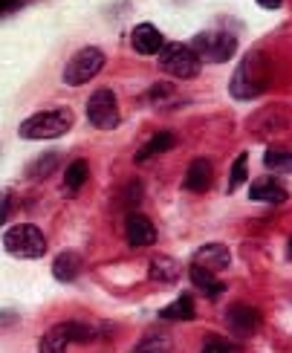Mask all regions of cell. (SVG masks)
<instances>
[{
    "label": "cell",
    "instance_id": "obj_1",
    "mask_svg": "<svg viewBox=\"0 0 292 353\" xmlns=\"http://www.w3.org/2000/svg\"><path fill=\"white\" fill-rule=\"evenodd\" d=\"M70 128H72V113L67 108H55V110L29 116L21 125V137L23 139H55V137H64Z\"/></svg>",
    "mask_w": 292,
    "mask_h": 353
},
{
    "label": "cell",
    "instance_id": "obj_2",
    "mask_svg": "<svg viewBox=\"0 0 292 353\" xmlns=\"http://www.w3.org/2000/svg\"><path fill=\"white\" fill-rule=\"evenodd\" d=\"M3 246L6 252L14 255V258H41L47 252V238H43V232L38 226H12L6 234H3Z\"/></svg>",
    "mask_w": 292,
    "mask_h": 353
},
{
    "label": "cell",
    "instance_id": "obj_3",
    "mask_svg": "<svg viewBox=\"0 0 292 353\" xmlns=\"http://www.w3.org/2000/svg\"><path fill=\"white\" fill-rule=\"evenodd\" d=\"M159 67L174 79H194L200 72V55L188 43H165L159 50Z\"/></svg>",
    "mask_w": 292,
    "mask_h": 353
},
{
    "label": "cell",
    "instance_id": "obj_4",
    "mask_svg": "<svg viewBox=\"0 0 292 353\" xmlns=\"http://www.w3.org/2000/svg\"><path fill=\"white\" fill-rule=\"evenodd\" d=\"M93 339V327L81 325V321H64L55 325L43 333L41 339V353H67L70 342H90Z\"/></svg>",
    "mask_w": 292,
    "mask_h": 353
},
{
    "label": "cell",
    "instance_id": "obj_5",
    "mask_svg": "<svg viewBox=\"0 0 292 353\" xmlns=\"http://www.w3.org/2000/svg\"><path fill=\"white\" fill-rule=\"evenodd\" d=\"M105 67V52L96 50V47H84L79 50L76 55L67 61V70H64V81L79 87V84H87L90 79L98 76V70Z\"/></svg>",
    "mask_w": 292,
    "mask_h": 353
},
{
    "label": "cell",
    "instance_id": "obj_6",
    "mask_svg": "<svg viewBox=\"0 0 292 353\" xmlns=\"http://www.w3.org/2000/svg\"><path fill=\"white\" fill-rule=\"evenodd\" d=\"M200 58H206V61H229L231 55L238 50V41L226 35V32H200L194 38V47H191Z\"/></svg>",
    "mask_w": 292,
    "mask_h": 353
},
{
    "label": "cell",
    "instance_id": "obj_7",
    "mask_svg": "<svg viewBox=\"0 0 292 353\" xmlns=\"http://www.w3.org/2000/svg\"><path fill=\"white\" fill-rule=\"evenodd\" d=\"M87 119L105 130L119 125V105H116L113 90H96L90 96V101H87Z\"/></svg>",
    "mask_w": 292,
    "mask_h": 353
},
{
    "label": "cell",
    "instance_id": "obj_8",
    "mask_svg": "<svg viewBox=\"0 0 292 353\" xmlns=\"http://www.w3.org/2000/svg\"><path fill=\"white\" fill-rule=\"evenodd\" d=\"M260 87H264V76L258 72V58H249V61H243L235 72V79H231V96L235 99H252L260 93Z\"/></svg>",
    "mask_w": 292,
    "mask_h": 353
},
{
    "label": "cell",
    "instance_id": "obj_9",
    "mask_svg": "<svg viewBox=\"0 0 292 353\" xmlns=\"http://www.w3.org/2000/svg\"><path fill=\"white\" fill-rule=\"evenodd\" d=\"M260 325V316L255 307H246V304H231L229 307V327L235 330L238 336H249L255 333Z\"/></svg>",
    "mask_w": 292,
    "mask_h": 353
},
{
    "label": "cell",
    "instance_id": "obj_10",
    "mask_svg": "<svg viewBox=\"0 0 292 353\" xmlns=\"http://www.w3.org/2000/svg\"><path fill=\"white\" fill-rule=\"evenodd\" d=\"M130 41H134V50L142 52V55H154L165 47V41H163V32L154 26V23H139L134 29V35H130Z\"/></svg>",
    "mask_w": 292,
    "mask_h": 353
},
{
    "label": "cell",
    "instance_id": "obj_11",
    "mask_svg": "<svg viewBox=\"0 0 292 353\" xmlns=\"http://www.w3.org/2000/svg\"><path fill=\"white\" fill-rule=\"evenodd\" d=\"M125 234H127V243H130V246H151V243L156 241L154 223H151L148 217H142V214H130V217H127Z\"/></svg>",
    "mask_w": 292,
    "mask_h": 353
},
{
    "label": "cell",
    "instance_id": "obj_12",
    "mask_svg": "<svg viewBox=\"0 0 292 353\" xmlns=\"http://www.w3.org/2000/svg\"><path fill=\"white\" fill-rule=\"evenodd\" d=\"M229 261H231V255H229V249H226L223 243H209V246H202L200 252L194 255V263H197V267L209 270V272L226 270V267H229Z\"/></svg>",
    "mask_w": 292,
    "mask_h": 353
},
{
    "label": "cell",
    "instance_id": "obj_13",
    "mask_svg": "<svg viewBox=\"0 0 292 353\" xmlns=\"http://www.w3.org/2000/svg\"><path fill=\"white\" fill-rule=\"evenodd\" d=\"M249 197H252L255 203H272V205H278V203L286 200V191H284L278 183H275L272 176H260V180L252 183Z\"/></svg>",
    "mask_w": 292,
    "mask_h": 353
},
{
    "label": "cell",
    "instance_id": "obj_14",
    "mask_svg": "<svg viewBox=\"0 0 292 353\" xmlns=\"http://www.w3.org/2000/svg\"><path fill=\"white\" fill-rule=\"evenodd\" d=\"M211 176H214V168H211L209 159H194L185 171V188L188 191H206L211 185Z\"/></svg>",
    "mask_w": 292,
    "mask_h": 353
},
{
    "label": "cell",
    "instance_id": "obj_15",
    "mask_svg": "<svg viewBox=\"0 0 292 353\" xmlns=\"http://www.w3.org/2000/svg\"><path fill=\"white\" fill-rule=\"evenodd\" d=\"M84 267V261L79 252H64V255H58L55 263H52V272L58 281H72V278L79 275V270Z\"/></svg>",
    "mask_w": 292,
    "mask_h": 353
},
{
    "label": "cell",
    "instance_id": "obj_16",
    "mask_svg": "<svg viewBox=\"0 0 292 353\" xmlns=\"http://www.w3.org/2000/svg\"><path fill=\"white\" fill-rule=\"evenodd\" d=\"M148 275L154 278V281L171 284V281H177V278H180V267H177V261H174V258H168V255H156V258L151 261Z\"/></svg>",
    "mask_w": 292,
    "mask_h": 353
},
{
    "label": "cell",
    "instance_id": "obj_17",
    "mask_svg": "<svg viewBox=\"0 0 292 353\" xmlns=\"http://www.w3.org/2000/svg\"><path fill=\"white\" fill-rule=\"evenodd\" d=\"M174 145H177V137H174L171 130H163V134H156V137L136 154V163H145V159H151V157H156V154H165V151L174 148Z\"/></svg>",
    "mask_w": 292,
    "mask_h": 353
},
{
    "label": "cell",
    "instance_id": "obj_18",
    "mask_svg": "<svg viewBox=\"0 0 292 353\" xmlns=\"http://www.w3.org/2000/svg\"><path fill=\"white\" fill-rule=\"evenodd\" d=\"M191 281L200 287V292H206L209 299H217L223 292V284L214 278V272H209V270H202V267H197V263H191Z\"/></svg>",
    "mask_w": 292,
    "mask_h": 353
},
{
    "label": "cell",
    "instance_id": "obj_19",
    "mask_svg": "<svg viewBox=\"0 0 292 353\" xmlns=\"http://www.w3.org/2000/svg\"><path fill=\"white\" fill-rule=\"evenodd\" d=\"M163 319H177V321H191L194 319V301L191 296H180L174 304L163 307V313H159Z\"/></svg>",
    "mask_w": 292,
    "mask_h": 353
},
{
    "label": "cell",
    "instance_id": "obj_20",
    "mask_svg": "<svg viewBox=\"0 0 292 353\" xmlns=\"http://www.w3.org/2000/svg\"><path fill=\"white\" fill-rule=\"evenodd\" d=\"M171 336L168 333H151L134 347V353H171Z\"/></svg>",
    "mask_w": 292,
    "mask_h": 353
},
{
    "label": "cell",
    "instance_id": "obj_21",
    "mask_svg": "<svg viewBox=\"0 0 292 353\" xmlns=\"http://www.w3.org/2000/svg\"><path fill=\"white\" fill-rule=\"evenodd\" d=\"M87 176H90V165L84 163V159H76L70 168H67V174H64V183H67V188L70 191H76V188H81L84 183H87Z\"/></svg>",
    "mask_w": 292,
    "mask_h": 353
},
{
    "label": "cell",
    "instance_id": "obj_22",
    "mask_svg": "<svg viewBox=\"0 0 292 353\" xmlns=\"http://www.w3.org/2000/svg\"><path fill=\"white\" fill-rule=\"evenodd\" d=\"M55 168H58V154H43L41 159H35V163L26 168V176H32V180H43V176H50Z\"/></svg>",
    "mask_w": 292,
    "mask_h": 353
},
{
    "label": "cell",
    "instance_id": "obj_23",
    "mask_svg": "<svg viewBox=\"0 0 292 353\" xmlns=\"http://www.w3.org/2000/svg\"><path fill=\"white\" fill-rule=\"evenodd\" d=\"M264 165H267L269 171H292V151H281V148L267 151Z\"/></svg>",
    "mask_w": 292,
    "mask_h": 353
},
{
    "label": "cell",
    "instance_id": "obj_24",
    "mask_svg": "<svg viewBox=\"0 0 292 353\" xmlns=\"http://www.w3.org/2000/svg\"><path fill=\"white\" fill-rule=\"evenodd\" d=\"M246 168H249V157L246 154H240L238 159H235V165H231V180H229V191H235L243 180H246Z\"/></svg>",
    "mask_w": 292,
    "mask_h": 353
},
{
    "label": "cell",
    "instance_id": "obj_25",
    "mask_svg": "<svg viewBox=\"0 0 292 353\" xmlns=\"http://www.w3.org/2000/svg\"><path fill=\"white\" fill-rule=\"evenodd\" d=\"M202 353H238V347L226 339H220V336H211V339L202 345Z\"/></svg>",
    "mask_w": 292,
    "mask_h": 353
},
{
    "label": "cell",
    "instance_id": "obj_26",
    "mask_svg": "<svg viewBox=\"0 0 292 353\" xmlns=\"http://www.w3.org/2000/svg\"><path fill=\"white\" fill-rule=\"evenodd\" d=\"M9 212H12V194L9 191H0V223H6Z\"/></svg>",
    "mask_w": 292,
    "mask_h": 353
},
{
    "label": "cell",
    "instance_id": "obj_27",
    "mask_svg": "<svg viewBox=\"0 0 292 353\" xmlns=\"http://www.w3.org/2000/svg\"><path fill=\"white\" fill-rule=\"evenodd\" d=\"M23 3V0H0V14H6V12H14Z\"/></svg>",
    "mask_w": 292,
    "mask_h": 353
},
{
    "label": "cell",
    "instance_id": "obj_28",
    "mask_svg": "<svg viewBox=\"0 0 292 353\" xmlns=\"http://www.w3.org/2000/svg\"><path fill=\"white\" fill-rule=\"evenodd\" d=\"M258 3L264 6V9H278V6H281V0H258Z\"/></svg>",
    "mask_w": 292,
    "mask_h": 353
},
{
    "label": "cell",
    "instance_id": "obj_29",
    "mask_svg": "<svg viewBox=\"0 0 292 353\" xmlns=\"http://www.w3.org/2000/svg\"><path fill=\"white\" fill-rule=\"evenodd\" d=\"M289 258H292V241H289Z\"/></svg>",
    "mask_w": 292,
    "mask_h": 353
}]
</instances>
